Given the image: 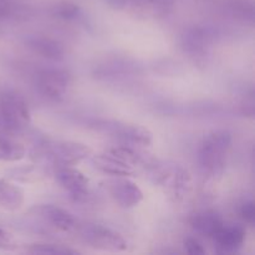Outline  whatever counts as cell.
<instances>
[{"mask_svg":"<svg viewBox=\"0 0 255 255\" xmlns=\"http://www.w3.org/2000/svg\"><path fill=\"white\" fill-rule=\"evenodd\" d=\"M231 146L232 134L228 131H213L204 137L198 151L199 166L204 173L218 176L223 172Z\"/></svg>","mask_w":255,"mask_h":255,"instance_id":"obj_1","label":"cell"},{"mask_svg":"<svg viewBox=\"0 0 255 255\" xmlns=\"http://www.w3.org/2000/svg\"><path fill=\"white\" fill-rule=\"evenodd\" d=\"M0 119L7 131H19L31 120L27 102L16 92L0 95Z\"/></svg>","mask_w":255,"mask_h":255,"instance_id":"obj_2","label":"cell"},{"mask_svg":"<svg viewBox=\"0 0 255 255\" xmlns=\"http://www.w3.org/2000/svg\"><path fill=\"white\" fill-rule=\"evenodd\" d=\"M81 237L87 244L101 251L124 252L127 249V242L121 234L99 224L82 227Z\"/></svg>","mask_w":255,"mask_h":255,"instance_id":"obj_3","label":"cell"},{"mask_svg":"<svg viewBox=\"0 0 255 255\" xmlns=\"http://www.w3.org/2000/svg\"><path fill=\"white\" fill-rule=\"evenodd\" d=\"M156 181L174 199H181L191 189V174L178 164L162 166L156 169Z\"/></svg>","mask_w":255,"mask_h":255,"instance_id":"obj_4","label":"cell"},{"mask_svg":"<svg viewBox=\"0 0 255 255\" xmlns=\"http://www.w3.org/2000/svg\"><path fill=\"white\" fill-rule=\"evenodd\" d=\"M70 82V75L62 70H42L36 76V89L47 100L60 101L66 96Z\"/></svg>","mask_w":255,"mask_h":255,"instance_id":"obj_5","label":"cell"},{"mask_svg":"<svg viewBox=\"0 0 255 255\" xmlns=\"http://www.w3.org/2000/svg\"><path fill=\"white\" fill-rule=\"evenodd\" d=\"M107 188L114 201L122 208H133L143 199L141 188L127 178L116 177L107 183Z\"/></svg>","mask_w":255,"mask_h":255,"instance_id":"obj_6","label":"cell"},{"mask_svg":"<svg viewBox=\"0 0 255 255\" xmlns=\"http://www.w3.org/2000/svg\"><path fill=\"white\" fill-rule=\"evenodd\" d=\"M57 182L75 199L82 201L89 194V178L72 166H64L57 171Z\"/></svg>","mask_w":255,"mask_h":255,"instance_id":"obj_7","label":"cell"},{"mask_svg":"<svg viewBox=\"0 0 255 255\" xmlns=\"http://www.w3.org/2000/svg\"><path fill=\"white\" fill-rule=\"evenodd\" d=\"M51 156L62 166H75L91 156L92 149L87 144L72 141L55 142L50 146Z\"/></svg>","mask_w":255,"mask_h":255,"instance_id":"obj_8","label":"cell"},{"mask_svg":"<svg viewBox=\"0 0 255 255\" xmlns=\"http://www.w3.org/2000/svg\"><path fill=\"white\" fill-rule=\"evenodd\" d=\"M31 213L39 217L51 227L62 232H71L77 227L76 219L70 212L54 204H41L31 209Z\"/></svg>","mask_w":255,"mask_h":255,"instance_id":"obj_9","label":"cell"},{"mask_svg":"<svg viewBox=\"0 0 255 255\" xmlns=\"http://www.w3.org/2000/svg\"><path fill=\"white\" fill-rule=\"evenodd\" d=\"M26 45L35 54L40 55L45 59L54 60V61H59V60L64 59L65 50L62 45L49 36H40V35L30 36L26 40Z\"/></svg>","mask_w":255,"mask_h":255,"instance_id":"obj_10","label":"cell"},{"mask_svg":"<svg viewBox=\"0 0 255 255\" xmlns=\"http://www.w3.org/2000/svg\"><path fill=\"white\" fill-rule=\"evenodd\" d=\"M92 164L100 172L114 177H126L133 173V167L110 154L109 152L96 154L92 157Z\"/></svg>","mask_w":255,"mask_h":255,"instance_id":"obj_11","label":"cell"},{"mask_svg":"<svg viewBox=\"0 0 255 255\" xmlns=\"http://www.w3.org/2000/svg\"><path fill=\"white\" fill-rule=\"evenodd\" d=\"M218 247L226 252H233L243 244L246 239V229L242 226H226L224 224L213 237Z\"/></svg>","mask_w":255,"mask_h":255,"instance_id":"obj_12","label":"cell"},{"mask_svg":"<svg viewBox=\"0 0 255 255\" xmlns=\"http://www.w3.org/2000/svg\"><path fill=\"white\" fill-rule=\"evenodd\" d=\"M191 224L198 233L208 237H214V234L224 226L221 216L213 211H204L194 214L191 219Z\"/></svg>","mask_w":255,"mask_h":255,"instance_id":"obj_13","label":"cell"},{"mask_svg":"<svg viewBox=\"0 0 255 255\" xmlns=\"http://www.w3.org/2000/svg\"><path fill=\"white\" fill-rule=\"evenodd\" d=\"M24 191L6 179H0V207L6 211H17L24 204Z\"/></svg>","mask_w":255,"mask_h":255,"instance_id":"obj_14","label":"cell"},{"mask_svg":"<svg viewBox=\"0 0 255 255\" xmlns=\"http://www.w3.org/2000/svg\"><path fill=\"white\" fill-rule=\"evenodd\" d=\"M122 138L125 141L129 142L137 146L147 147L152 144L153 141V134L147 127L141 126V125H131V126H125L120 132Z\"/></svg>","mask_w":255,"mask_h":255,"instance_id":"obj_15","label":"cell"},{"mask_svg":"<svg viewBox=\"0 0 255 255\" xmlns=\"http://www.w3.org/2000/svg\"><path fill=\"white\" fill-rule=\"evenodd\" d=\"M25 148L20 142L5 134H0V161L15 162L24 158Z\"/></svg>","mask_w":255,"mask_h":255,"instance_id":"obj_16","label":"cell"},{"mask_svg":"<svg viewBox=\"0 0 255 255\" xmlns=\"http://www.w3.org/2000/svg\"><path fill=\"white\" fill-rule=\"evenodd\" d=\"M27 253L31 254H51V255H67V254H77L79 252L69 247L60 246V244H32L30 248H27Z\"/></svg>","mask_w":255,"mask_h":255,"instance_id":"obj_17","label":"cell"},{"mask_svg":"<svg viewBox=\"0 0 255 255\" xmlns=\"http://www.w3.org/2000/svg\"><path fill=\"white\" fill-rule=\"evenodd\" d=\"M106 152H109L110 154H112L114 157L119 158L120 161L125 162V163L128 164V166L131 167H134L136 164L139 163V161H141V156L137 153L136 149L131 148V147H112V148L107 149Z\"/></svg>","mask_w":255,"mask_h":255,"instance_id":"obj_18","label":"cell"},{"mask_svg":"<svg viewBox=\"0 0 255 255\" xmlns=\"http://www.w3.org/2000/svg\"><path fill=\"white\" fill-rule=\"evenodd\" d=\"M54 15L64 20H74L79 17L80 7L72 2H62L55 7Z\"/></svg>","mask_w":255,"mask_h":255,"instance_id":"obj_19","label":"cell"},{"mask_svg":"<svg viewBox=\"0 0 255 255\" xmlns=\"http://www.w3.org/2000/svg\"><path fill=\"white\" fill-rule=\"evenodd\" d=\"M183 244H184V249H186V252L188 254L202 255L206 253V249L203 248V246H202V243L198 241V239L189 237V238L184 239Z\"/></svg>","mask_w":255,"mask_h":255,"instance_id":"obj_20","label":"cell"},{"mask_svg":"<svg viewBox=\"0 0 255 255\" xmlns=\"http://www.w3.org/2000/svg\"><path fill=\"white\" fill-rule=\"evenodd\" d=\"M239 212H241V216L244 221L248 222V223H251V224L254 223L255 222V206H254L253 201L246 202V203L241 207V211Z\"/></svg>","mask_w":255,"mask_h":255,"instance_id":"obj_21","label":"cell"},{"mask_svg":"<svg viewBox=\"0 0 255 255\" xmlns=\"http://www.w3.org/2000/svg\"><path fill=\"white\" fill-rule=\"evenodd\" d=\"M10 242V234L6 231H4L2 228H0V246H5V244H9Z\"/></svg>","mask_w":255,"mask_h":255,"instance_id":"obj_22","label":"cell"},{"mask_svg":"<svg viewBox=\"0 0 255 255\" xmlns=\"http://www.w3.org/2000/svg\"><path fill=\"white\" fill-rule=\"evenodd\" d=\"M0 126H1V119H0Z\"/></svg>","mask_w":255,"mask_h":255,"instance_id":"obj_23","label":"cell"}]
</instances>
